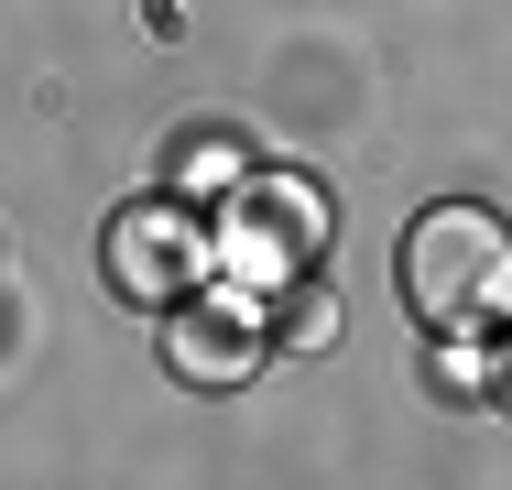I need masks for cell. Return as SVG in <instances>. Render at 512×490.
Instances as JSON below:
<instances>
[{
  "label": "cell",
  "mask_w": 512,
  "mask_h": 490,
  "mask_svg": "<svg viewBox=\"0 0 512 490\" xmlns=\"http://www.w3.org/2000/svg\"><path fill=\"white\" fill-rule=\"evenodd\" d=\"M393 273H404V305H414L425 338H491V327H512V229L491 207H469V196L414 218Z\"/></svg>",
  "instance_id": "6da1fadb"
},
{
  "label": "cell",
  "mask_w": 512,
  "mask_h": 490,
  "mask_svg": "<svg viewBox=\"0 0 512 490\" xmlns=\"http://www.w3.org/2000/svg\"><path fill=\"white\" fill-rule=\"evenodd\" d=\"M218 262L251 294H306V273L327 262V196L306 175H240L218 218Z\"/></svg>",
  "instance_id": "7a4b0ae2"
},
{
  "label": "cell",
  "mask_w": 512,
  "mask_h": 490,
  "mask_svg": "<svg viewBox=\"0 0 512 490\" xmlns=\"http://www.w3.org/2000/svg\"><path fill=\"white\" fill-rule=\"evenodd\" d=\"M109 284L131 294V305H186L207 284V262H218V229H207L197 207H175V196H142V207H120L99 240Z\"/></svg>",
  "instance_id": "3957f363"
},
{
  "label": "cell",
  "mask_w": 512,
  "mask_h": 490,
  "mask_svg": "<svg viewBox=\"0 0 512 490\" xmlns=\"http://www.w3.org/2000/svg\"><path fill=\"white\" fill-rule=\"evenodd\" d=\"M262 349H273V327H262V294L229 284V294H186V305H164V371L186 392H240L262 371Z\"/></svg>",
  "instance_id": "277c9868"
},
{
  "label": "cell",
  "mask_w": 512,
  "mask_h": 490,
  "mask_svg": "<svg viewBox=\"0 0 512 490\" xmlns=\"http://www.w3.org/2000/svg\"><path fill=\"white\" fill-rule=\"evenodd\" d=\"M436 371H447V392H491V360L469 338H436Z\"/></svg>",
  "instance_id": "5b68a950"
},
{
  "label": "cell",
  "mask_w": 512,
  "mask_h": 490,
  "mask_svg": "<svg viewBox=\"0 0 512 490\" xmlns=\"http://www.w3.org/2000/svg\"><path fill=\"white\" fill-rule=\"evenodd\" d=\"M284 338H295V349H327V338H338V294H306V305L284 316Z\"/></svg>",
  "instance_id": "8992f818"
}]
</instances>
